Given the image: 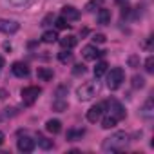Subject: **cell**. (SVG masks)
I'll return each instance as SVG.
<instances>
[{
  "label": "cell",
  "mask_w": 154,
  "mask_h": 154,
  "mask_svg": "<svg viewBox=\"0 0 154 154\" xmlns=\"http://www.w3.org/2000/svg\"><path fill=\"white\" fill-rule=\"evenodd\" d=\"M127 143H129V134L123 131H118V132H114L103 140L102 149L105 152H118V150H123L127 147Z\"/></svg>",
  "instance_id": "obj_1"
},
{
  "label": "cell",
  "mask_w": 154,
  "mask_h": 154,
  "mask_svg": "<svg viewBox=\"0 0 154 154\" xmlns=\"http://www.w3.org/2000/svg\"><path fill=\"white\" fill-rule=\"evenodd\" d=\"M123 80H125L123 69H122V67H112V69L109 71V74H107V87H109L111 91H116V89L123 84Z\"/></svg>",
  "instance_id": "obj_2"
},
{
  "label": "cell",
  "mask_w": 154,
  "mask_h": 154,
  "mask_svg": "<svg viewBox=\"0 0 154 154\" xmlns=\"http://www.w3.org/2000/svg\"><path fill=\"white\" fill-rule=\"evenodd\" d=\"M40 93H42V89H40V87H36V85H27V87H24V89L20 91L22 100H24V103H26V105H33V103L38 100Z\"/></svg>",
  "instance_id": "obj_3"
},
{
  "label": "cell",
  "mask_w": 154,
  "mask_h": 154,
  "mask_svg": "<svg viewBox=\"0 0 154 154\" xmlns=\"http://www.w3.org/2000/svg\"><path fill=\"white\" fill-rule=\"evenodd\" d=\"M94 94H96V85H94L93 82L82 84L78 89H76V96H78L80 102H87V100H91Z\"/></svg>",
  "instance_id": "obj_4"
},
{
  "label": "cell",
  "mask_w": 154,
  "mask_h": 154,
  "mask_svg": "<svg viewBox=\"0 0 154 154\" xmlns=\"http://www.w3.org/2000/svg\"><path fill=\"white\" fill-rule=\"evenodd\" d=\"M18 29H20V24L18 22L0 18V33H4V35H15Z\"/></svg>",
  "instance_id": "obj_5"
},
{
  "label": "cell",
  "mask_w": 154,
  "mask_h": 154,
  "mask_svg": "<svg viewBox=\"0 0 154 154\" xmlns=\"http://www.w3.org/2000/svg\"><path fill=\"white\" fill-rule=\"evenodd\" d=\"M103 111H105V103H103V102H102V103L93 105V107L87 111V120H89L91 123H96V122L103 116Z\"/></svg>",
  "instance_id": "obj_6"
},
{
  "label": "cell",
  "mask_w": 154,
  "mask_h": 154,
  "mask_svg": "<svg viewBox=\"0 0 154 154\" xmlns=\"http://www.w3.org/2000/svg\"><path fill=\"white\" fill-rule=\"evenodd\" d=\"M107 105H109V109H111V114H112L116 120H123V118H125V109H123V105H122L118 100L111 98V100L107 102Z\"/></svg>",
  "instance_id": "obj_7"
},
{
  "label": "cell",
  "mask_w": 154,
  "mask_h": 154,
  "mask_svg": "<svg viewBox=\"0 0 154 154\" xmlns=\"http://www.w3.org/2000/svg\"><path fill=\"white\" fill-rule=\"evenodd\" d=\"M35 147H36V143H35V140H31L29 136H22V138L17 141V149H18L20 152H33Z\"/></svg>",
  "instance_id": "obj_8"
},
{
  "label": "cell",
  "mask_w": 154,
  "mask_h": 154,
  "mask_svg": "<svg viewBox=\"0 0 154 154\" xmlns=\"http://www.w3.org/2000/svg\"><path fill=\"white\" fill-rule=\"evenodd\" d=\"M62 17L67 22H74V20L80 18V11L76 9V8H72V6H63L62 8Z\"/></svg>",
  "instance_id": "obj_9"
},
{
  "label": "cell",
  "mask_w": 154,
  "mask_h": 154,
  "mask_svg": "<svg viewBox=\"0 0 154 154\" xmlns=\"http://www.w3.org/2000/svg\"><path fill=\"white\" fill-rule=\"evenodd\" d=\"M11 71H13V74L17 76V78H27L29 76V67L26 63H22V62H15Z\"/></svg>",
  "instance_id": "obj_10"
},
{
  "label": "cell",
  "mask_w": 154,
  "mask_h": 154,
  "mask_svg": "<svg viewBox=\"0 0 154 154\" xmlns=\"http://www.w3.org/2000/svg\"><path fill=\"white\" fill-rule=\"evenodd\" d=\"M103 54V51H98L96 49V45H85L84 49H82V56L85 58V60H96L98 56H102Z\"/></svg>",
  "instance_id": "obj_11"
},
{
  "label": "cell",
  "mask_w": 154,
  "mask_h": 154,
  "mask_svg": "<svg viewBox=\"0 0 154 154\" xmlns=\"http://www.w3.org/2000/svg\"><path fill=\"white\" fill-rule=\"evenodd\" d=\"M140 116L145 118V120H152V116H154V107H152V100H150V98L143 103V107H141V111H140Z\"/></svg>",
  "instance_id": "obj_12"
},
{
  "label": "cell",
  "mask_w": 154,
  "mask_h": 154,
  "mask_svg": "<svg viewBox=\"0 0 154 154\" xmlns=\"http://www.w3.org/2000/svg\"><path fill=\"white\" fill-rule=\"evenodd\" d=\"M36 76H38L42 82H51L54 74H53V69H49V67H38Z\"/></svg>",
  "instance_id": "obj_13"
},
{
  "label": "cell",
  "mask_w": 154,
  "mask_h": 154,
  "mask_svg": "<svg viewBox=\"0 0 154 154\" xmlns=\"http://www.w3.org/2000/svg\"><path fill=\"white\" fill-rule=\"evenodd\" d=\"M45 131L51 134H58L62 131V122L60 120H47L45 122Z\"/></svg>",
  "instance_id": "obj_14"
},
{
  "label": "cell",
  "mask_w": 154,
  "mask_h": 154,
  "mask_svg": "<svg viewBox=\"0 0 154 154\" xmlns=\"http://www.w3.org/2000/svg\"><path fill=\"white\" fill-rule=\"evenodd\" d=\"M96 20H98V24H102V26L109 24V22H111V11L105 9V8H100V11H98V15H96Z\"/></svg>",
  "instance_id": "obj_15"
},
{
  "label": "cell",
  "mask_w": 154,
  "mask_h": 154,
  "mask_svg": "<svg viewBox=\"0 0 154 154\" xmlns=\"http://www.w3.org/2000/svg\"><path fill=\"white\" fill-rule=\"evenodd\" d=\"M76 42H78V40H76V36H63V38H60V45L63 47V49H72L74 45H76Z\"/></svg>",
  "instance_id": "obj_16"
},
{
  "label": "cell",
  "mask_w": 154,
  "mask_h": 154,
  "mask_svg": "<svg viewBox=\"0 0 154 154\" xmlns=\"http://www.w3.org/2000/svg\"><path fill=\"white\" fill-rule=\"evenodd\" d=\"M84 134H85V129H71V131H67V140L74 141V140L82 138Z\"/></svg>",
  "instance_id": "obj_17"
},
{
  "label": "cell",
  "mask_w": 154,
  "mask_h": 154,
  "mask_svg": "<svg viewBox=\"0 0 154 154\" xmlns=\"http://www.w3.org/2000/svg\"><path fill=\"white\" fill-rule=\"evenodd\" d=\"M56 40H58L56 31H45V33L42 35V42H44V44H54Z\"/></svg>",
  "instance_id": "obj_18"
},
{
  "label": "cell",
  "mask_w": 154,
  "mask_h": 154,
  "mask_svg": "<svg viewBox=\"0 0 154 154\" xmlns=\"http://www.w3.org/2000/svg\"><path fill=\"white\" fill-rule=\"evenodd\" d=\"M107 67H109V65H107V62H103V60L96 63V67H94V76H96V78H100V76H103V74L107 72Z\"/></svg>",
  "instance_id": "obj_19"
},
{
  "label": "cell",
  "mask_w": 154,
  "mask_h": 154,
  "mask_svg": "<svg viewBox=\"0 0 154 154\" xmlns=\"http://www.w3.org/2000/svg\"><path fill=\"white\" fill-rule=\"evenodd\" d=\"M58 60H60L62 63H67V62L72 60V53H69V49H63V51L58 53Z\"/></svg>",
  "instance_id": "obj_20"
},
{
  "label": "cell",
  "mask_w": 154,
  "mask_h": 154,
  "mask_svg": "<svg viewBox=\"0 0 154 154\" xmlns=\"http://www.w3.org/2000/svg\"><path fill=\"white\" fill-rule=\"evenodd\" d=\"M65 109H67V102H63L62 98H56V100L53 102V111L62 112V111H65Z\"/></svg>",
  "instance_id": "obj_21"
},
{
  "label": "cell",
  "mask_w": 154,
  "mask_h": 154,
  "mask_svg": "<svg viewBox=\"0 0 154 154\" xmlns=\"http://www.w3.org/2000/svg\"><path fill=\"white\" fill-rule=\"evenodd\" d=\"M116 118L111 114V116H107V118H103V122H102V127L103 129H112V127H116Z\"/></svg>",
  "instance_id": "obj_22"
},
{
  "label": "cell",
  "mask_w": 154,
  "mask_h": 154,
  "mask_svg": "<svg viewBox=\"0 0 154 154\" xmlns=\"http://www.w3.org/2000/svg\"><path fill=\"white\" fill-rule=\"evenodd\" d=\"M103 4V0H91V2L85 4V11H94V9H100V6Z\"/></svg>",
  "instance_id": "obj_23"
},
{
  "label": "cell",
  "mask_w": 154,
  "mask_h": 154,
  "mask_svg": "<svg viewBox=\"0 0 154 154\" xmlns=\"http://www.w3.org/2000/svg\"><path fill=\"white\" fill-rule=\"evenodd\" d=\"M38 145H40L44 150H49V149H53V140H47V138H40V140H38Z\"/></svg>",
  "instance_id": "obj_24"
},
{
  "label": "cell",
  "mask_w": 154,
  "mask_h": 154,
  "mask_svg": "<svg viewBox=\"0 0 154 154\" xmlns=\"http://www.w3.org/2000/svg\"><path fill=\"white\" fill-rule=\"evenodd\" d=\"M143 85H145L143 76H134V78H132V87H134V89H141Z\"/></svg>",
  "instance_id": "obj_25"
},
{
  "label": "cell",
  "mask_w": 154,
  "mask_h": 154,
  "mask_svg": "<svg viewBox=\"0 0 154 154\" xmlns=\"http://www.w3.org/2000/svg\"><path fill=\"white\" fill-rule=\"evenodd\" d=\"M54 24H56V27H58V29H67V27L71 26V24H69V22H67V20L63 18V17L56 18V22H54Z\"/></svg>",
  "instance_id": "obj_26"
},
{
  "label": "cell",
  "mask_w": 154,
  "mask_h": 154,
  "mask_svg": "<svg viewBox=\"0 0 154 154\" xmlns=\"http://www.w3.org/2000/svg\"><path fill=\"white\" fill-rule=\"evenodd\" d=\"M85 72V65L84 63H76L74 67H72V74H76V76H80V74H84Z\"/></svg>",
  "instance_id": "obj_27"
},
{
  "label": "cell",
  "mask_w": 154,
  "mask_h": 154,
  "mask_svg": "<svg viewBox=\"0 0 154 154\" xmlns=\"http://www.w3.org/2000/svg\"><path fill=\"white\" fill-rule=\"evenodd\" d=\"M127 62H129L131 67H140V56H138V54H131Z\"/></svg>",
  "instance_id": "obj_28"
},
{
  "label": "cell",
  "mask_w": 154,
  "mask_h": 154,
  "mask_svg": "<svg viewBox=\"0 0 154 154\" xmlns=\"http://www.w3.org/2000/svg\"><path fill=\"white\" fill-rule=\"evenodd\" d=\"M145 71H147V72H154V58H152V56H149V58L145 60Z\"/></svg>",
  "instance_id": "obj_29"
},
{
  "label": "cell",
  "mask_w": 154,
  "mask_h": 154,
  "mask_svg": "<svg viewBox=\"0 0 154 154\" xmlns=\"http://www.w3.org/2000/svg\"><path fill=\"white\" fill-rule=\"evenodd\" d=\"M8 2L11 4V6H17V8H22V6H27L31 0H8Z\"/></svg>",
  "instance_id": "obj_30"
},
{
  "label": "cell",
  "mask_w": 154,
  "mask_h": 154,
  "mask_svg": "<svg viewBox=\"0 0 154 154\" xmlns=\"http://www.w3.org/2000/svg\"><path fill=\"white\" fill-rule=\"evenodd\" d=\"M93 42H94V44H103V42H105V36H103L102 33H98V35L93 36Z\"/></svg>",
  "instance_id": "obj_31"
},
{
  "label": "cell",
  "mask_w": 154,
  "mask_h": 154,
  "mask_svg": "<svg viewBox=\"0 0 154 154\" xmlns=\"http://www.w3.org/2000/svg\"><path fill=\"white\" fill-rule=\"evenodd\" d=\"M63 94H67V87L65 85H62V87L56 89V98H63Z\"/></svg>",
  "instance_id": "obj_32"
},
{
  "label": "cell",
  "mask_w": 154,
  "mask_h": 154,
  "mask_svg": "<svg viewBox=\"0 0 154 154\" xmlns=\"http://www.w3.org/2000/svg\"><path fill=\"white\" fill-rule=\"evenodd\" d=\"M53 20H54V17H53V15H47V17L42 20V26H49V22H53Z\"/></svg>",
  "instance_id": "obj_33"
},
{
  "label": "cell",
  "mask_w": 154,
  "mask_h": 154,
  "mask_svg": "<svg viewBox=\"0 0 154 154\" xmlns=\"http://www.w3.org/2000/svg\"><path fill=\"white\" fill-rule=\"evenodd\" d=\"M2 143H4V132L0 131V145H2Z\"/></svg>",
  "instance_id": "obj_34"
},
{
  "label": "cell",
  "mask_w": 154,
  "mask_h": 154,
  "mask_svg": "<svg viewBox=\"0 0 154 154\" xmlns=\"http://www.w3.org/2000/svg\"><path fill=\"white\" fill-rule=\"evenodd\" d=\"M116 2H118V4H122V6H125V4L129 2V0H116Z\"/></svg>",
  "instance_id": "obj_35"
},
{
  "label": "cell",
  "mask_w": 154,
  "mask_h": 154,
  "mask_svg": "<svg viewBox=\"0 0 154 154\" xmlns=\"http://www.w3.org/2000/svg\"><path fill=\"white\" fill-rule=\"evenodd\" d=\"M0 98H2V100L6 98V91H0Z\"/></svg>",
  "instance_id": "obj_36"
},
{
  "label": "cell",
  "mask_w": 154,
  "mask_h": 154,
  "mask_svg": "<svg viewBox=\"0 0 154 154\" xmlns=\"http://www.w3.org/2000/svg\"><path fill=\"white\" fill-rule=\"evenodd\" d=\"M2 67H4V58L0 56V69H2Z\"/></svg>",
  "instance_id": "obj_37"
}]
</instances>
